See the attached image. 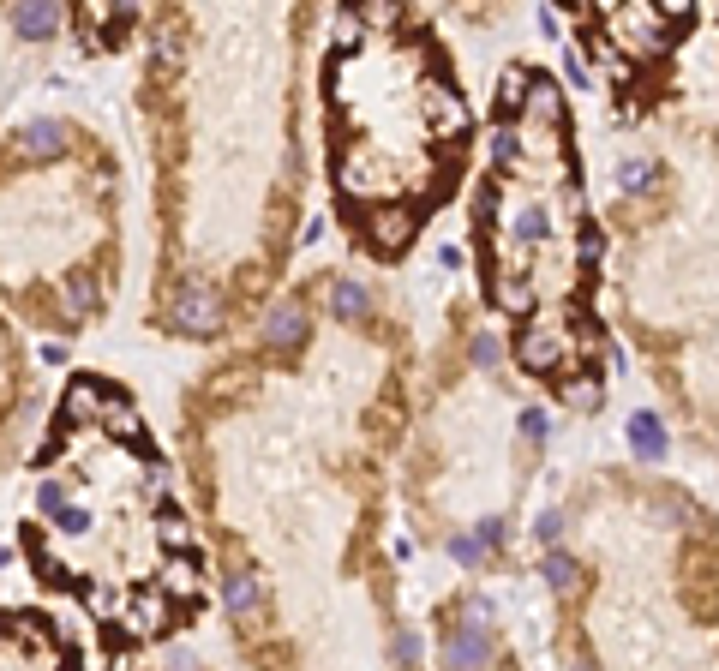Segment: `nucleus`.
Instances as JSON below:
<instances>
[{
  "instance_id": "nucleus-1",
  "label": "nucleus",
  "mask_w": 719,
  "mask_h": 671,
  "mask_svg": "<svg viewBox=\"0 0 719 671\" xmlns=\"http://www.w3.org/2000/svg\"><path fill=\"white\" fill-rule=\"evenodd\" d=\"M168 324H174L180 336H210V330L222 324V300H216L210 288H180V294L168 300Z\"/></svg>"
},
{
  "instance_id": "nucleus-2",
  "label": "nucleus",
  "mask_w": 719,
  "mask_h": 671,
  "mask_svg": "<svg viewBox=\"0 0 719 671\" xmlns=\"http://www.w3.org/2000/svg\"><path fill=\"white\" fill-rule=\"evenodd\" d=\"M492 654H498V642H492V630L474 624V618H468L462 630L444 636V666H486Z\"/></svg>"
},
{
  "instance_id": "nucleus-3",
  "label": "nucleus",
  "mask_w": 719,
  "mask_h": 671,
  "mask_svg": "<svg viewBox=\"0 0 719 671\" xmlns=\"http://www.w3.org/2000/svg\"><path fill=\"white\" fill-rule=\"evenodd\" d=\"M264 342H270L276 354H294V348L306 342V306L282 300L276 312H264Z\"/></svg>"
},
{
  "instance_id": "nucleus-4",
  "label": "nucleus",
  "mask_w": 719,
  "mask_h": 671,
  "mask_svg": "<svg viewBox=\"0 0 719 671\" xmlns=\"http://www.w3.org/2000/svg\"><path fill=\"white\" fill-rule=\"evenodd\" d=\"M516 360L528 366V372H558L564 366V336L558 330H522V342H516Z\"/></svg>"
},
{
  "instance_id": "nucleus-5",
  "label": "nucleus",
  "mask_w": 719,
  "mask_h": 671,
  "mask_svg": "<svg viewBox=\"0 0 719 671\" xmlns=\"http://www.w3.org/2000/svg\"><path fill=\"white\" fill-rule=\"evenodd\" d=\"M366 228H372V240H378L384 252H396V246H408V240H414V210H408V204L372 210V216H366Z\"/></svg>"
},
{
  "instance_id": "nucleus-6",
  "label": "nucleus",
  "mask_w": 719,
  "mask_h": 671,
  "mask_svg": "<svg viewBox=\"0 0 719 671\" xmlns=\"http://www.w3.org/2000/svg\"><path fill=\"white\" fill-rule=\"evenodd\" d=\"M426 114H432V126L450 138H462V126H468V108H462V96L450 90V84H426Z\"/></svg>"
},
{
  "instance_id": "nucleus-7",
  "label": "nucleus",
  "mask_w": 719,
  "mask_h": 671,
  "mask_svg": "<svg viewBox=\"0 0 719 671\" xmlns=\"http://www.w3.org/2000/svg\"><path fill=\"white\" fill-rule=\"evenodd\" d=\"M630 450H636L642 462H666V450H672V438H666V426H660V414H630Z\"/></svg>"
},
{
  "instance_id": "nucleus-8",
  "label": "nucleus",
  "mask_w": 719,
  "mask_h": 671,
  "mask_svg": "<svg viewBox=\"0 0 719 671\" xmlns=\"http://www.w3.org/2000/svg\"><path fill=\"white\" fill-rule=\"evenodd\" d=\"M12 24H18V36H24V42H48V36H54V24H60V6H54V0H18Z\"/></svg>"
},
{
  "instance_id": "nucleus-9",
  "label": "nucleus",
  "mask_w": 719,
  "mask_h": 671,
  "mask_svg": "<svg viewBox=\"0 0 719 671\" xmlns=\"http://www.w3.org/2000/svg\"><path fill=\"white\" fill-rule=\"evenodd\" d=\"M522 120H558L564 126V90L552 78H534L528 96H522Z\"/></svg>"
},
{
  "instance_id": "nucleus-10",
  "label": "nucleus",
  "mask_w": 719,
  "mask_h": 671,
  "mask_svg": "<svg viewBox=\"0 0 719 671\" xmlns=\"http://www.w3.org/2000/svg\"><path fill=\"white\" fill-rule=\"evenodd\" d=\"M552 234H558V216L546 204H522L516 210V240L522 246H552Z\"/></svg>"
},
{
  "instance_id": "nucleus-11",
  "label": "nucleus",
  "mask_w": 719,
  "mask_h": 671,
  "mask_svg": "<svg viewBox=\"0 0 719 671\" xmlns=\"http://www.w3.org/2000/svg\"><path fill=\"white\" fill-rule=\"evenodd\" d=\"M528 84H534V72H528V66H504V78H498V120H516V114H522Z\"/></svg>"
},
{
  "instance_id": "nucleus-12",
  "label": "nucleus",
  "mask_w": 719,
  "mask_h": 671,
  "mask_svg": "<svg viewBox=\"0 0 719 671\" xmlns=\"http://www.w3.org/2000/svg\"><path fill=\"white\" fill-rule=\"evenodd\" d=\"M18 138H24V150H30V156H54V150L66 144V126H60V120H30Z\"/></svg>"
},
{
  "instance_id": "nucleus-13",
  "label": "nucleus",
  "mask_w": 719,
  "mask_h": 671,
  "mask_svg": "<svg viewBox=\"0 0 719 671\" xmlns=\"http://www.w3.org/2000/svg\"><path fill=\"white\" fill-rule=\"evenodd\" d=\"M348 12L372 30H396L402 24V0H348Z\"/></svg>"
},
{
  "instance_id": "nucleus-14",
  "label": "nucleus",
  "mask_w": 719,
  "mask_h": 671,
  "mask_svg": "<svg viewBox=\"0 0 719 671\" xmlns=\"http://www.w3.org/2000/svg\"><path fill=\"white\" fill-rule=\"evenodd\" d=\"M492 300H498L504 312H534V300H540V288H528L522 276H498V288H492Z\"/></svg>"
},
{
  "instance_id": "nucleus-15",
  "label": "nucleus",
  "mask_w": 719,
  "mask_h": 671,
  "mask_svg": "<svg viewBox=\"0 0 719 671\" xmlns=\"http://www.w3.org/2000/svg\"><path fill=\"white\" fill-rule=\"evenodd\" d=\"M330 306H336V318H366L372 312V294H366V282H336V294H330Z\"/></svg>"
},
{
  "instance_id": "nucleus-16",
  "label": "nucleus",
  "mask_w": 719,
  "mask_h": 671,
  "mask_svg": "<svg viewBox=\"0 0 719 671\" xmlns=\"http://www.w3.org/2000/svg\"><path fill=\"white\" fill-rule=\"evenodd\" d=\"M576 582H582V564H576L570 552H552V558H546V588H552V594H570Z\"/></svg>"
},
{
  "instance_id": "nucleus-17",
  "label": "nucleus",
  "mask_w": 719,
  "mask_h": 671,
  "mask_svg": "<svg viewBox=\"0 0 719 671\" xmlns=\"http://www.w3.org/2000/svg\"><path fill=\"white\" fill-rule=\"evenodd\" d=\"M222 600H228V612H240V618H246V612L258 606V582H252L246 570H234V576L222 582Z\"/></svg>"
},
{
  "instance_id": "nucleus-18",
  "label": "nucleus",
  "mask_w": 719,
  "mask_h": 671,
  "mask_svg": "<svg viewBox=\"0 0 719 671\" xmlns=\"http://www.w3.org/2000/svg\"><path fill=\"white\" fill-rule=\"evenodd\" d=\"M162 588H174L180 600H198V558H174L168 576H162Z\"/></svg>"
},
{
  "instance_id": "nucleus-19",
  "label": "nucleus",
  "mask_w": 719,
  "mask_h": 671,
  "mask_svg": "<svg viewBox=\"0 0 719 671\" xmlns=\"http://www.w3.org/2000/svg\"><path fill=\"white\" fill-rule=\"evenodd\" d=\"M468 360H474V366H498V360H504V342H498L492 330H480V336L468 342Z\"/></svg>"
},
{
  "instance_id": "nucleus-20",
  "label": "nucleus",
  "mask_w": 719,
  "mask_h": 671,
  "mask_svg": "<svg viewBox=\"0 0 719 671\" xmlns=\"http://www.w3.org/2000/svg\"><path fill=\"white\" fill-rule=\"evenodd\" d=\"M654 174H660L654 162H624V192H648V186H654Z\"/></svg>"
},
{
  "instance_id": "nucleus-21",
  "label": "nucleus",
  "mask_w": 719,
  "mask_h": 671,
  "mask_svg": "<svg viewBox=\"0 0 719 671\" xmlns=\"http://www.w3.org/2000/svg\"><path fill=\"white\" fill-rule=\"evenodd\" d=\"M564 402H570V408H594V402H600V384H588V378H570V384H564Z\"/></svg>"
},
{
  "instance_id": "nucleus-22",
  "label": "nucleus",
  "mask_w": 719,
  "mask_h": 671,
  "mask_svg": "<svg viewBox=\"0 0 719 671\" xmlns=\"http://www.w3.org/2000/svg\"><path fill=\"white\" fill-rule=\"evenodd\" d=\"M66 306H72V318H84V312H96V282H72V294H66Z\"/></svg>"
},
{
  "instance_id": "nucleus-23",
  "label": "nucleus",
  "mask_w": 719,
  "mask_h": 671,
  "mask_svg": "<svg viewBox=\"0 0 719 671\" xmlns=\"http://www.w3.org/2000/svg\"><path fill=\"white\" fill-rule=\"evenodd\" d=\"M546 432H552V420H546L540 408H528V414H522V438H528V444H546Z\"/></svg>"
},
{
  "instance_id": "nucleus-24",
  "label": "nucleus",
  "mask_w": 719,
  "mask_h": 671,
  "mask_svg": "<svg viewBox=\"0 0 719 671\" xmlns=\"http://www.w3.org/2000/svg\"><path fill=\"white\" fill-rule=\"evenodd\" d=\"M450 558H456V564H480V558H486V546H480L474 534H462V540H450Z\"/></svg>"
},
{
  "instance_id": "nucleus-25",
  "label": "nucleus",
  "mask_w": 719,
  "mask_h": 671,
  "mask_svg": "<svg viewBox=\"0 0 719 671\" xmlns=\"http://www.w3.org/2000/svg\"><path fill=\"white\" fill-rule=\"evenodd\" d=\"M534 534H540L546 546H558V534H564V510H546V516L534 522Z\"/></svg>"
},
{
  "instance_id": "nucleus-26",
  "label": "nucleus",
  "mask_w": 719,
  "mask_h": 671,
  "mask_svg": "<svg viewBox=\"0 0 719 671\" xmlns=\"http://www.w3.org/2000/svg\"><path fill=\"white\" fill-rule=\"evenodd\" d=\"M654 12H660L666 24H684V18L696 12V0H654Z\"/></svg>"
},
{
  "instance_id": "nucleus-27",
  "label": "nucleus",
  "mask_w": 719,
  "mask_h": 671,
  "mask_svg": "<svg viewBox=\"0 0 719 671\" xmlns=\"http://www.w3.org/2000/svg\"><path fill=\"white\" fill-rule=\"evenodd\" d=\"M474 540H480V546L492 552V546H504V540H510V528H504V522L492 516V522H480V534H474Z\"/></svg>"
},
{
  "instance_id": "nucleus-28",
  "label": "nucleus",
  "mask_w": 719,
  "mask_h": 671,
  "mask_svg": "<svg viewBox=\"0 0 719 671\" xmlns=\"http://www.w3.org/2000/svg\"><path fill=\"white\" fill-rule=\"evenodd\" d=\"M420 654H426V642H420V636H396V660H408V666H414Z\"/></svg>"
},
{
  "instance_id": "nucleus-29",
  "label": "nucleus",
  "mask_w": 719,
  "mask_h": 671,
  "mask_svg": "<svg viewBox=\"0 0 719 671\" xmlns=\"http://www.w3.org/2000/svg\"><path fill=\"white\" fill-rule=\"evenodd\" d=\"M600 252H606V240H600V234H582V240H576V258H600Z\"/></svg>"
},
{
  "instance_id": "nucleus-30",
  "label": "nucleus",
  "mask_w": 719,
  "mask_h": 671,
  "mask_svg": "<svg viewBox=\"0 0 719 671\" xmlns=\"http://www.w3.org/2000/svg\"><path fill=\"white\" fill-rule=\"evenodd\" d=\"M564 72H570V84H576V90H588V66H582V60H564Z\"/></svg>"
},
{
  "instance_id": "nucleus-31",
  "label": "nucleus",
  "mask_w": 719,
  "mask_h": 671,
  "mask_svg": "<svg viewBox=\"0 0 719 671\" xmlns=\"http://www.w3.org/2000/svg\"><path fill=\"white\" fill-rule=\"evenodd\" d=\"M564 6H588V0H564Z\"/></svg>"
}]
</instances>
